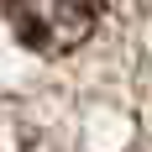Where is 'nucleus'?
I'll use <instances>...</instances> for the list:
<instances>
[{
  "label": "nucleus",
  "mask_w": 152,
  "mask_h": 152,
  "mask_svg": "<svg viewBox=\"0 0 152 152\" xmlns=\"http://www.w3.org/2000/svg\"><path fill=\"white\" fill-rule=\"evenodd\" d=\"M16 37L37 53H68L94 31L105 0H0Z\"/></svg>",
  "instance_id": "nucleus-1"
}]
</instances>
